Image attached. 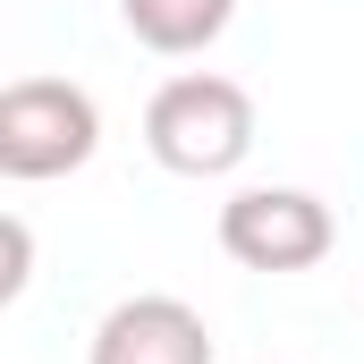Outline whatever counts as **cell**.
Listing matches in <instances>:
<instances>
[{
  "label": "cell",
  "instance_id": "obj_2",
  "mask_svg": "<svg viewBox=\"0 0 364 364\" xmlns=\"http://www.w3.org/2000/svg\"><path fill=\"white\" fill-rule=\"evenodd\" d=\"M102 144V110L68 77H17L0 85V170L9 178H60L85 170Z\"/></svg>",
  "mask_w": 364,
  "mask_h": 364
},
{
  "label": "cell",
  "instance_id": "obj_3",
  "mask_svg": "<svg viewBox=\"0 0 364 364\" xmlns=\"http://www.w3.org/2000/svg\"><path fill=\"white\" fill-rule=\"evenodd\" d=\"M220 255L246 272H305L331 255V203L305 186H246L220 203Z\"/></svg>",
  "mask_w": 364,
  "mask_h": 364
},
{
  "label": "cell",
  "instance_id": "obj_4",
  "mask_svg": "<svg viewBox=\"0 0 364 364\" xmlns=\"http://www.w3.org/2000/svg\"><path fill=\"white\" fill-rule=\"evenodd\" d=\"M93 364H212V331L186 296H127L102 314Z\"/></svg>",
  "mask_w": 364,
  "mask_h": 364
},
{
  "label": "cell",
  "instance_id": "obj_6",
  "mask_svg": "<svg viewBox=\"0 0 364 364\" xmlns=\"http://www.w3.org/2000/svg\"><path fill=\"white\" fill-rule=\"evenodd\" d=\"M26 255H34L26 220H17V212H0V296H17V288H26Z\"/></svg>",
  "mask_w": 364,
  "mask_h": 364
},
{
  "label": "cell",
  "instance_id": "obj_5",
  "mask_svg": "<svg viewBox=\"0 0 364 364\" xmlns=\"http://www.w3.org/2000/svg\"><path fill=\"white\" fill-rule=\"evenodd\" d=\"M119 9H127V34H136L144 51L186 60V51H203V43L229 26L237 0H119Z\"/></svg>",
  "mask_w": 364,
  "mask_h": 364
},
{
  "label": "cell",
  "instance_id": "obj_1",
  "mask_svg": "<svg viewBox=\"0 0 364 364\" xmlns=\"http://www.w3.org/2000/svg\"><path fill=\"white\" fill-rule=\"evenodd\" d=\"M144 144H153V161L178 170V178H220V170H237L246 144H255V102H246L237 77L186 68V77H170V85L144 102Z\"/></svg>",
  "mask_w": 364,
  "mask_h": 364
}]
</instances>
